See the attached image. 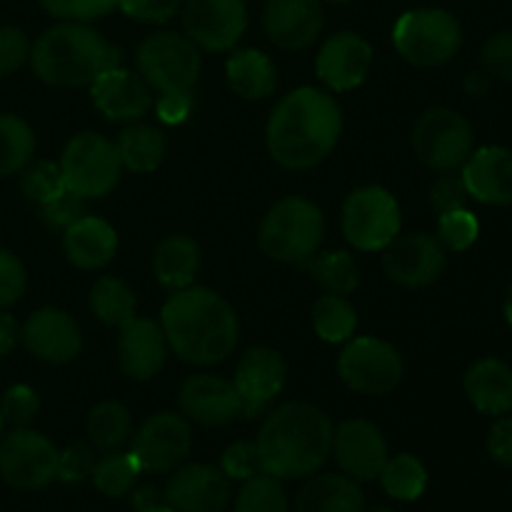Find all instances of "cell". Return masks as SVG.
<instances>
[{"label":"cell","instance_id":"cell-1","mask_svg":"<svg viewBox=\"0 0 512 512\" xmlns=\"http://www.w3.org/2000/svg\"><path fill=\"white\" fill-rule=\"evenodd\" d=\"M340 133L343 113L333 95L305 85L275 105L265 140L275 163L288 170H308L333 153Z\"/></svg>","mask_w":512,"mask_h":512},{"label":"cell","instance_id":"cell-2","mask_svg":"<svg viewBox=\"0 0 512 512\" xmlns=\"http://www.w3.org/2000/svg\"><path fill=\"white\" fill-rule=\"evenodd\" d=\"M168 348L190 365L223 363L238 345L240 323L228 300L215 290L190 285L175 290L160 313Z\"/></svg>","mask_w":512,"mask_h":512},{"label":"cell","instance_id":"cell-3","mask_svg":"<svg viewBox=\"0 0 512 512\" xmlns=\"http://www.w3.org/2000/svg\"><path fill=\"white\" fill-rule=\"evenodd\" d=\"M333 435V423L318 405H280L265 418L255 440L263 473L278 480L313 475L333 453Z\"/></svg>","mask_w":512,"mask_h":512},{"label":"cell","instance_id":"cell-4","mask_svg":"<svg viewBox=\"0 0 512 512\" xmlns=\"http://www.w3.org/2000/svg\"><path fill=\"white\" fill-rule=\"evenodd\" d=\"M30 63L43 83L80 88L93 83L103 70L118 65V50L90 25L65 20L35 40Z\"/></svg>","mask_w":512,"mask_h":512},{"label":"cell","instance_id":"cell-5","mask_svg":"<svg viewBox=\"0 0 512 512\" xmlns=\"http://www.w3.org/2000/svg\"><path fill=\"white\" fill-rule=\"evenodd\" d=\"M325 235L323 213L315 203L300 195L278 200L260 223L258 243L270 260L305 263L320 248Z\"/></svg>","mask_w":512,"mask_h":512},{"label":"cell","instance_id":"cell-6","mask_svg":"<svg viewBox=\"0 0 512 512\" xmlns=\"http://www.w3.org/2000/svg\"><path fill=\"white\" fill-rule=\"evenodd\" d=\"M395 50L418 68H438L463 45V30L458 18L443 8L408 10L398 18L393 28Z\"/></svg>","mask_w":512,"mask_h":512},{"label":"cell","instance_id":"cell-7","mask_svg":"<svg viewBox=\"0 0 512 512\" xmlns=\"http://www.w3.org/2000/svg\"><path fill=\"white\" fill-rule=\"evenodd\" d=\"M65 190L78 198H105L120 180V155L105 135L80 133L65 145L60 158Z\"/></svg>","mask_w":512,"mask_h":512},{"label":"cell","instance_id":"cell-8","mask_svg":"<svg viewBox=\"0 0 512 512\" xmlns=\"http://www.w3.org/2000/svg\"><path fill=\"white\" fill-rule=\"evenodd\" d=\"M138 73L150 88L165 93H190L200 75L198 45L178 33H155L140 43Z\"/></svg>","mask_w":512,"mask_h":512},{"label":"cell","instance_id":"cell-9","mask_svg":"<svg viewBox=\"0 0 512 512\" xmlns=\"http://www.w3.org/2000/svg\"><path fill=\"white\" fill-rule=\"evenodd\" d=\"M400 205L380 185L353 190L343 203V235L355 250H385L400 235Z\"/></svg>","mask_w":512,"mask_h":512},{"label":"cell","instance_id":"cell-10","mask_svg":"<svg viewBox=\"0 0 512 512\" xmlns=\"http://www.w3.org/2000/svg\"><path fill=\"white\" fill-rule=\"evenodd\" d=\"M473 128L450 108H430L413 128V150L420 163L433 170L463 168L473 153Z\"/></svg>","mask_w":512,"mask_h":512},{"label":"cell","instance_id":"cell-11","mask_svg":"<svg viewBox=\"0 0 512 512\" xmlns=\"http://www.w3.org/2000/svg\"><path fill=\"white\" fill-rule=\"evenodd\" d=\"M338 375L355 393L385 395L398 388L405 365L398 350L385 340L355 338L340 353Z\"/></svg>","mask_w":512,"mask_h":512},{"label":"cell","instance_id":"cell-12","mask_svg":"<svg viewBox=\"0 0 512 512\" xmlns=\"http://www.w3.org/2000/svg\"><path fill=\"white\" fill-rule=\"evenodd\" d=\"M60 450L45 435L15 428L0 443V475L18 490H40L58 478Z\"/></svg>","mask_w":512,"mask_h":512},{"label":"cell","instance_id":"cell-13","mask_svg":"<svg viewBox=\"0 0 512 512\" xmlns=\"http://www.w3.org/2000/svg\"><path fill=\"white\" fill-rule=\"evenodd\" d=\"M193 450V428L175 413H158L145 420L133 438L135 463L143 473H168Z\"/></svg>","mask_w":512,"mask_h":512},{"label":"cell","instance_id":"cell-14","mask_svg":"<svg viewBox=\"0 0 512 512\" xmlns=\"http://www.w3.org/2000/svg\"><path fill=\"white\" fill-rule=\"evenodd\" d=\"M183 25L195 45L210 53H225L245 35L248 8L245 0H185Z\"/></svg>","mask_w":512,"mask_h":512},{"label":"cell","instance_id":"cell-15","mask_svg":"<svg viewBox=\"0 0 512 512\" xmlns=\"http://www.w3.org/2000/svg\"><path fill=\"white\" fill-rule=\"evenodd\" d=\"M445 248L428 233H410L395 238L383 250V270L403 288L433 285L445 270Z\"/></svg>","mask_w":512,"mask_h":512},{"label":"cell","instance_id":"cell-16","mask_svg":"<svg viewBox=\"0 0 512 512\" xmlns=\"http://www.w3.org/2000/svg\"><path fill=\"white\" fill-rule=\"evenodd\" d=\"M285 378H288V368L278 350L265 348V345L250 348L238 360L233 380L235 390L243 400L245 418H258L283 393Z\"/></svg>","mask_w":512,"mask_h":512},{"label":"cell","instance_id":"cell-17","mask_svg":"<svg viewBox=\"0 0 512 512\" xmlns=\"http://www.w3.org/2000/svg\"><path fill=\"white\" fill-rule=\"evenodd\" d=\"M333 453L343 475L355 483H368L380 475L388 463V443L370 420H345L333 435Z\"/></svg>","mask_w":512,"mask_h":512},{"label":"cell","instance_id":"cell-18","mask_svg":"<svg viewBox=\"0 0 512 512\" xmlns=\"http://www.w3.org/2000/svg\"><path fill=\"white\" fill-rule=\"evenodd\" d=\"M373 68V48L358 33H335L320 48L315 70L318 78L335 93H348L365 83Z\"/></svg>","mask_w":512,"mask_h":512},{"label":"cell","instance_id":"cell-19","mask_svg":"<svg viewBox=\"0 0 512 512\" xmlns=\"http://www.w3.org/2000/svg\"><path fill=\"white\" fill-rule=\"evenodd\" d=\"M230 478L213 465H185L165 488V505L178 512H223L230 503Z\"/></svg>","mask_w":512,"mask_h":512},{"label":"cell","instance_id":"cell-20","mask_svg":"<svg viewBox=\"0 0 512 512\" xmlns=\"http://www.w3.org/2000/svg\"><path fill=\"white\" fill-rule=\"evenodd\" d=\"M90 95L100 113L118 123H135L153 108L150 85L140 78V73L125 70L120 65L103 70L90 83Z\"/></svg>","mask_w":512,"mask_h":512},{"label":"cell","instance_id":"cell-21","mask_svg":"<svg viewBox=\"0 0 512 512\" xmlns=\"http://www.w3.org/2000/svg\"><path fill=\"white\" fill-rule=\"evenodd\" d=\"M180 410L200 425H228L243 415V400L230 380L218 375H193L180 388Z\"/></svg>","mask_w":512,"mask_h":512},{"label":"cell","instance_id":"cell-22","mask_svg":"<svg viewBox=\"0 0 512 512\" xmlns=\"http://www.w3.org/2000/svg\"><path fill=\"white\" fill-rule=\"evenodd\" d=\"M25 345L30 353L45 363L63 365L80 355L83 348V335L78 323L70 318L65 310L40 308L28 318L23 328Z\"/></svg>","mask_w":512,"mask_h":512},{"label":"cell","instance_id":"cell-23","mask_svg":"<svg viewBox=\"0 0 512 512\" xmlns=\"http://www.w3.org/2000/svg\"><path fill=\"white\" fill-rule=\"evenodd\" d=\"M325 15L320 0H268L263 13L270 43L283 50H303L318 40Z\"/></svg>","mask_w":512,"mask_h":512},{"label":"cell","instance_id":"cell-24","mask_svg":"<svg viewBox=\"0 0 512 512\" xmlns=\"http://www.w3.org/2000/svg\"><path fill=\"white\" fill-rule=\"evenodd\" d=\"M168 355L160 323L150 318H130L118 328V365L133 380H150L160 373Z\"/></svg>","mask_w":512,"mask_h":512},{"label":"cell","instance_id":"cell-25","mask_svg":"<svg viewBox=\"0 0 512 512\" xmlns=\"http://www.w3.org/2000/svg\"><path fill=\"white\" fill-rule=\"evenodd\" d=\"M463 183L470 198L485 205H512V150L488 145L463 165Z\"/></svg>","mask_w":512,"mask_h":512},{"label":"cell","instance_id":"cell-26","mask_svg":"<svg viewBox=\"0 0 512 512\" xmlns=\"http://www.w3.org/2000/svg\"><path fill=\"white\" fill-rule=\"evenodd\" d=\"M463 388L478 413L493 418L512 413V368L503 360L483 358L470 365Z\"/></svg>","mask_w":512,"mask_h":512},{"label":"cell","instance_id":"cell-27","mask_svg":"<svg viewBox=\"0 0 512 512\" xmlns=\"http://www.w3.org/2000/svg\"><path fill=\"white\" fill-rule=\"evenodd\" d=\"M63 248L70 263L80 270H98L115 258L118 233L110 223L95 215L75 220L63 235Z\"/></svg>","mask_w":512,"mask_h":512},{"label":"cell","instance_id":"cell-28","mask_svg":"<svg viewBox=\"0 0 512 512\" xmlns=\"http://www.w3.org/2000/svg\"><path fill=\"white\" fill-rule=\"evenodd\" d=\"M295 512H365V495L348 475L325 473L303 485Z\"/></svg>","mask_w":512,"mask_h":512},{"label":"cell","instance_id":"cell-29","mask_svg":"<svg viewBox=\"0 0 512 512\" xmlns=\"http://www.w3.org/2000/svg\"><path fill=\"white\" fill-rule=\"evenodd\" d=\"M225 78L235 95L245 100H263L278 88V70L263 50L245 48L228 58Z\"/></svg>","mask_w":512,"mask_h":512},{"label":"cell","instance_id":"cell-30","mask_svg":"<svg viewBox=\"0 0 512 512\" xmlns=\"http://www.w3.org/2000/svg\"><path fill=\"white\" fill-rule=\"evenodd\" d=\"M155 278L168 290H185L195 283L200 270V248L188 235H168L155 248Z\"/></svg>","mask_w":512,"mask_h":512},{"label":"cell","instance_id":"cell-31","mask_svg":"<svg viewBox=\"0 0 512 512\" xmlns=\"http://www.w3.org/2000/svg\"><path fill=\"white\" fill-rule=\"evenodd\" d=\"M120 155V165L130 173H153L165 158V135L155 125L133 123L123 128L115 143Z\"/></svg>","mask_w":512,"mask_h":512},{"label":"cell","instance_id":"cell-32","mask_svg":"<svg viewBox=\"0 0 512 512\" xmlns=\"http://www.w3.org/2000/svg\"><path fill=\"white\" fill-rule=\"evenodd\" d=\"M378 478L383 483L385 493L393 500H400V503H413L428 488V470L415 455L408 453L388 458Z\"/></svg>","mask_w":512,"mask_h":512},{"label":"cell","instance_id":"cell-33","mask_svg":"<svg viewBox=\"0 0 512 512\" xmlns=\"http://www.w3.org/2000/svg\"><path fill=\"white\" fill-rule=\"evenodd\" d=\"M88 435L90 443L100 450H118L133 435V418L128 408L115 400L98 403L88 415Z\"/></svg>","mask_w":512,"mask_h":512},{"label":"cell","instance_id":"cell-34","mask_svg":"<svg viewBox=\"0 0 512 512\" xmlns=\"http://www.w3.org/2000/svg\"><path fill=\"white\" fill-rule=\"evenodd\" d=\"M313 328L325 343H345L358 328V313L345 295H323L313 305Z\"/></svg>","mask_w":512,"mask_h":512},{"label":"cell","instance_id":"cell-35","mask_svg":"<svg viewBox=\"0 0 512 512\" xmlns=\"http://www.w3.org/2000/svg\"><path fill=\"white\" fill-rule=\"evenodd\" d=\"M90 308L105 325L120 328L135 318V293L118 278H100L90 290Z\"/></svg>","mask_w":512,"mask_h":512},{"label":"cell","instance_id":"cell-36","mask_svg":"<svg viewBox=\"0 0 512 512\" xmlns=\"http://www.w3.org/2000/svg\"><path fill=\"white\" fill-rule=\"evenodd\" d=\"M140 473L143 470L135 463L133 453L110 450L105 458L95 460L90 478H93L95 490L103 493L105 498H123L135 488V480H138Z\"/></svg>","mask_w":512,"mask_h":512},{"label":"cell","instance_id":"cell-37","mask_svg":"<svg viewBox=\"0 0 512 512\" xmlns=\"http://www.w3.org/2000/svg\"><path fill=\"white\" fill-rule=\"evenodd\" d=\"M35 153V135L25 120L0 115V178L23 170Z\"/></svg>","mask_w":512,"mask_h":512},{"label":"cell","instance_id":"cell-38","mask_svg":"<svg viewBox=\"0 0 512 512\" xmlns=\"http://www.w3.org/2000/svg\"><path fill=\"white\" fill-rule=\"evenodd\" d=\"M310 275L325 293L333 295H350L360 283L355 258L345 250H330L310 260Z\"/></svg>","mask_w":512,"mask_h":512},{"label":"cell","instance_id":"cell-39","mask_svg":"<svg viewBox=\"0 0 512 512\" xmlns=\"http://www.w3.org/2000/svg\"><path fill=\"white\" fill-rule=\"evenodd\" d=\"M235 512H288V495L278 478L260 473L243 483L235 498Z\"/></svg>","mask_w":512,"mask_h":512},{"label":"cell","instance_id":"cell-40","mask_svg":"<svg viewBox=\"0 0 512 512\" xmlns=\"http://www.w3.org/2000/svg\"><path fill=\"white\" fill-rule=\"evenodd\" d=\"M23 193L25 198L38 203L40 208L48 205L50 200L60 198L65 193V180L60 163H50V160H38L30 165L23 175Z\"/></svg>","mask_w":512,"mask_h":512},{"label":"cell","instance_id":"cell-41","mask_svg":"<svg viewBox=\"0 0 512 512\" xmlns=\"http://www.w3.org/2000/svg\"><path fill=\"white\" fill-rule=\"evenodd\" d=\"M478 235H480V223L468 208L440 215L438 240L443 248L455 250V253H463V250H468L470 245L478 240Z\"/></svg>","mask_w":512,"mask_h":512},{"label":"cell","instance_id":"cell-42","mask_svg":"<svg viewBox=\"0 0 512 512\" xmlns=\"http://www.w3.org/2000/svg\"><path fill=\"white\" fill-rule=\"evenodd\" d=\"M38 395L28 385H13L8 393L3 395V403H0V415H3V423L13 425V428H25L30 420L38 415Z\"/></svg>","mask_w":512,"mask_h":512},{"label":"cell","instance_id":"cell-43","mask_svg":"<svg viewBox=\"0 0 512 512\" xmlns=\"http://www.w3.org/2000/svg\"><path fill=\"white\" fill-rule=\"evenodd\" d=\"M50 15L73 23H88V20L103 18L118 5V0H40Z\"/></svg>","mask_w":512,"mask_h":512},{"label":"cell","instance_id":"cell-44","mask_svg":"<svg viewBox=\"0 0 512 512\" xmlns=\"http://www.w3.org/2000/svg\"><path fill=\"white\" fill-rule=\"evenodd\" d=\"M220 470L228 475L230 480H250L255 475L263 473V463H260L258 445L255 443H235L230 445L220 460Z\"/></svg>","mask_w":512,"mask_h":512},{"label":"cell","instance_id":"cell-45","mask_svg":"<svg viewBox=\"0 0 512 512\" xmlns=\"http://www.w3.org/2000/svg\"><path fill=\"white\" fill-rule=\"evenodd\" d=\"M483 68L490 78L512 83V33H498L483 45Z\"/></svg>","mask_w":512,"mask_h":512},{"label":"cell","instance_id":"cell-46","mask_svg":"<svg viewBox=\"0 0 512 512\" xmlns=\"http://www.w3.org/2000/svg\"><path fill=\"white\" fill-rule=\"evenodd\" d=\"M25 293V268L13 253L0 248V308H10Z\"/></svg>","mask_w":512,"mask_h":512},{"label":"cell","instance_id":"cell-47","mask_svg":"<svg viewBox=\"0 0 512 512\" xmlns=\"http://www.w3.org/2000/svg\"><path fill=\"white\" fill-rule=\"evenodd\" d=\"M183 0H118V8L140 23H168L175 18Z\"/></svg>","mask_w":512,"mask_h":512},{"label":"cell","instance_id":"cell-48","mask_svg":"<svg viewBox=\"0 0 512 512\" xmlns=\"http://www.w3.org/2000/svg\"><path fill=\"white\" fill-rule=\"evenodd\" d=\"M40 213H43L45 225H50L53 230H63V233L75 223V220L88 215L85 213V200L78 198V195L68 193V190H65L60 198L50 200L48 205H43Z\"/></svg>","mask_w":512,"mask_h":512},{"label":"cell","instance_id":"cell-49","mask_svg":"<svg viewBox=\"0 0 512 512\" xmlns=\"http://www.w3.org/2000/svg\"><path fill=\"white\" fill-rule=\"evenodd\" d=\"M30 58L28 35L15 25L0 28V75L18 70Z\"/></svg>","mask_w":512,"mask_h":512},{"label":"cell","instance_id":"cell-50","mask_svg":"<svg viewBox=\"0 0 512 512\" xmlns=\"http://www.w3.org/2000/svg\"><path fill=\"white\" fill-rule=\"evenodd\" d=\"M95 465V453L88 445H70L68 450H63L58 458V480L63 483H80L83 478H88L93 473Z\"/></svg>","mask_w":512,"mask_h":512},{"label":"cell","instance_id":"cell-51","mask_svg":"<svg viewBox=\"0 0 512 512\" xmlns=\"http://www.w3.org/2000/svg\"><path fill=\"white\" fill-rule=\"evenodd\" d=\"M468 188H465L463 178H455V175H445L430 190V203L438 210L440 215L453 213V210H463L468 205Z\"/></svg>","mask_w":512,"mask_h":512},{"label":"cell","instance_id":"cell-52","mask_svg":"<svg viewBox=\"0 0 512 512\" xmlns=\"http://www.w3.org/2000/svg\"><path fill=\"white\" fill-rule=\"evenodd\" d=\"M488 450L495 463L512 468V415H500L498 423L490 428Z\"/></svg>","mask_w":512,"mask_h":512},{"label":"cell","instance_id":"cell-53","mask_svg":"<svg viewBox=\"0 0 512 512\" xmlns=\"http://www.w3.org/2000/svg\"><path fill=\"white\" fill-rule=\"evenodd\" d=\"M190 110H193V95L190 93H165L155 103V113H158L160 123L165 125L185 123Z\"/></svg>","mask_w":512,"mask_h":512},{"label":"cell","instance_id":"cell-54","mask_svg":"<svg viewBox=\"0 0 512 512\" xmlns=\"http://www.w3.org/2000/svg\"><path fill=\"white\" fill-rule=\"evenodd\" d=\"M15 340H18V323L13 315L0 313V355L10 353L15 348Z\"/></svg>","mask_w":512,"mask_h":512},{"label":"cell","instance_id":"cell-55","mask_svg":"<svg viewBox=\"0 0 512 512\" xmlns=\"http://www.w3.org/2000/svg\"><path fill=\"white\" fill-rule=\"evenodd\" d=\"M160 505V495L158 490L150 488V485H145V488H135L133 493V508L138 512H148L153 508H158Z\"/></svg>","mask_w":512,"mask_h":512},{"label":"cell","instance_id":"cell-56","mask_svg":"<svg viewBox=\"0 0 512 512\" xmlns=\"http://www.w3.org/2000/svg\"><path fill=\"white\" fill-rule=\"evenodd\" d=\"M490 88V75L485 70H473V73L465 78V90L470 95H483Z\"/></svg>","mask_w":512,"mask_h":512},{"label":"cell","instance_id":"cell-57","mask_svg":"<svg viewBox=\"0 0 512 512\" xmlns=\"http://www.w3.org/2000/svg\"><path fill=\"white\" fill-rule=\"evenodd\" d=\"M505 318H508V323L512 325V278L508 283V293H505Z\"/></svg>","mask_w":512,"mask_h":512},{"label":"cell","instance_id":"cell-58","mask_svg":"<svg viewBox=\"0 0 512 512\" xmlns=\"http://www.w3.org/2000/svg\"><path fill=\"white\" fill-rule=\"evenodd\" d=\"M148 512H178L175 508H170V505H158V508L148 510Z\"/></svg>","mask_w":512,"mask_h":512},{"label":"cell","instance_id":"cell-59","mask_svg":"<svg viewBox=\"0 0 512 512\" xmlns=\"http://www.w3.org/2000/svg\"><path fill=\"white\" fill-rule=\"evenodd\" d=\"M328 3H338V5H343V3H353V0H328Z\"/></svg>","mask_w":512,"mask_h":512},{"label":"cell","instance_id":"cell-60","mask_svg":"<svg viewBox=\"0 0 512 512\" xmlns=\"http://www.w3.org/2000/svg\"><path fill=\"white\" fill-rule=\"evenodd\" d=\"M370 512H393V510H388V508H375V510H370Z\"/></svg>","mask_w":512,"mask_h":512},{"label":"cell","instance_id":"cell-61","mask_svg":"<svg viewBox=\"0 0 512 512\" xmlns=\"http://www.w3.org/2000/svg\"><path fill=\"white\" fill-rule=\"evenodd\" d=\"M3 425H5L3 423V415H0V435H3Z\"/></svg>","mask_w":512,"mask_h":512}]
</instances>
